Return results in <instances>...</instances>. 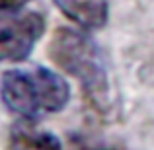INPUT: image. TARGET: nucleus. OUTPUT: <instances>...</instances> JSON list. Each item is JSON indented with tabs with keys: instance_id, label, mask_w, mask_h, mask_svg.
Masks as SVG:
<instances>
[{
	"instance_id": "obj_1",
	"label": "nucleus",
	"mask_w": 154,
	"mask_h": 150,
	"mask_svg": "<svg viewBox=\"0 0 154 150\" xmlns=\"http://www.w3.org/2000/svg\"><path fill=\"white\" fill-rule=\"evenodd\" d=\"M72 92L64 76L45 66L10 68L0 78V99L22 121H39L68 105Z\"/></svg>"
},
{
	"instance_id": "obj_2",
	"label": "nucleus",
	"mask_w": 154,
	"mask_h": 150,
	"mask_svg": "<svg viewBox=\"0 0 154 150\" xmlns=\"http://www.w3.org/2000/svg\"><path fill=\"white\" fill-rule=\"evenodd\" d=\"M49 59L82 86V92L100 111L109 107V74L103 53L86 29L59 27L51 35Z\"/></svg>"
},
{
	"instance_id": "obj_3",
	"label": "nucleus",
	"mask_w": 154,
	"mask_h": 150,
	"mask_svg": "<svg viewBox=\"0 0 154 150\" xmlns=\"http://www.w3.org/2000/svg\"><path fill=\"white\" fill-rule=\"evenodd\" d=\"M45 33V18L33 10H0V63H22Z\"/></svg>"
},
{
	"instance_id": "obj_4",
	"label": "nucleus",
	"mask_w": 154,
	"mask_h": 150,
	"mask_svg": "<svg viewBox=\"0 0 154 150\" xmlns=\"http://www.w3.org/2000/svg\"><path fill=\"white\" fill-rule=\"evenodd\" d=\"M6 150H63L59 136L37 127L33 121H20L8 129Z\"/></svg>"
},
{
	"instance_id": "obj_5",
	"label": "nucleus",
	"mask_w": 154,
	"mask_h": 150,
	"mask_svg": "<svg viewBox=\"0 0 154 150\" xmlns=\"http://www.w3.org/2000/svg\"><path fill=\"white\" fill-rule=\"evenodd\" d=\"M70 22L86 31L102 29L107 23L109 0H53Z\"/></svg>"
},
{
	"instance_id": "obj_6",
	"label": "nucleus",
	"mask_w": 154,
	"mask_h": 150,
	"mask_svg": "<svg viewBox=\"0 0 154 150\" xmlns=\"http://www.w3.org/2000/svg\"><path fill=\"white\" fill-rule=\"evenodd\" d=\"M31 0H0V10H22Z\"/></svg>"
},
{
	"instance_id": "obj_7",
	"label": "nucleus",
	"mask_w": 154,
	"mask_h": 150,
	"mask_svg": "<svg viewBox=\"0 0 154 150\" xmlns=\"http://www.w3.org/2000/svg\"><path fill=\"white\" fill-rule=\"evenodd\" d=\"M96 150H125V148H117V146H103V148H96Z\"/></svg>"
}]
</instances>
